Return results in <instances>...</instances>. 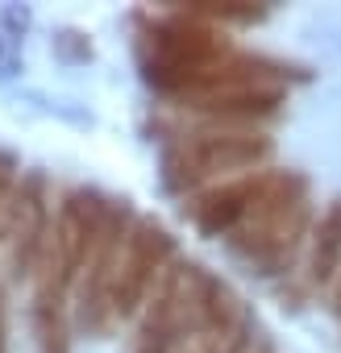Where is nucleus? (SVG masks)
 <instances>
[{"label": "nucleus", "mask_w": 341, "mask_h": 353, "mask_svg": "<svg viewBox=\"0 0 341 353\" xmlns=\"http://www.w3.org/2000/svg\"><path fill=\"white\" fill-rule=\"evenodd\" d=\"M312 225L316 221H312V188H308V179L300 170H275L271 166L258 200L237 221V229L225 237V245L254 274L279 279L287 270H300Z\"/></svg>", "instance_id": "obj_1"}, {"label": "nucleus", "mask_w": 341, "mask_h": 353, "mask_svg": "<svg viewBox=\"0 0 341 353\" xmlns=\"http://www.w3.org/2000/svg\"><path fill=\"white\" fill-rule=\"evenodd\" d=\"M275 154V137L262 129H233V125H179L162 137V188L175 196L208 192L225 179L266 170Z\"/></svg>", "instance_id": "obj_2"}, {"label": "nucleus", "mask_w": 341, "mask_h": 353, "mask_svg": "<svg viewBox=\"0 0 341 353\" xmlns=\"http://www.w3.org/2000/svg\"><path fill=\"white\" fill-rule=\"evenodd\" d=\"M225 50H233L225 30L204 21V17H196V13H188V9H170L162 17H146L142 34H137L142 75L166 100H175Z\"/></svg>", "instance_id": "obj_3"}, {"label": "nucleus", "mask_w": 341, "mask_h": 353, "mask_svg": "<svg viewBox=\"0 0 341 353\" xmlns=\"http://www.w3.org/2000/svg\"><path fill=\"white\" fill-rule=\"evenodd\" d=\"M258 316L250 303L208 266L188 258L184 270V303H179V336L170 353H242L258 336Z\"/></svg>", "instance_id": "obj_4"}, {"label": "nucleus", "mask_w": 341, "mask_h": 353, "mask_svg": "<svg viewBox=\"0 0 341 353\" xmlns=\"http://www.w3.org/2000/svg\"><path fill=\"white\" fill-rule=\"evenodd\" d=\"M137 212L129 200H113L108 208V221L79 270V283H75V328L84 336H96L104 341L117 324H113V279H117V266H121V254H125V237L133 229Z\"/></svg>", "instance_id": "obj_5"}, {"label": "nucleus", "mask_w": 341, "mask_h": 353, "mask_svg": "<svg viewBox=\"0 0 341 353\" xmlns=\"http://www.w3.org/2000/svg\"><path fill=\"white\" fill-rule=\"evenodd\" d=\"M179 258V241L162 221L154 216H137L129 237H125V254L113 279V324H129L142 316V307L150 303L154 287L162 283V274L170 270V262Z\"/></svg>", "instance_id": "obj_6"}, {"label": "nucleus", "mask_w": 341, "mask_h": 353, "mask_svg": "<svg viewBox=\"0 0 341 353\" xmlns=\"http://www.w3.org/2000/svg\"><path fill=\"white\" fill-rule=\"evenodd\" d=\"M50 229H55L50 179H46V170H26L17 192H13L5 229H0V254H5V270L13 283H21V279L34 283L42 254H46V241H50Z\"/></svg>", "instance_id": "obj_7"}, {"label": "nucleus", "mask_w": 341, "mask_h": 353, "mask_svg": "<svg viewBox=\"0 0 341 353\" xmlns=\"http://www.w3.org/2000/svg\"><path fill=\"white\" fill-rule=\"evenodd\" d=\"M271 170V166H266ZM266 170H254V174H242V179H225L208 192H196L184 200V216L196 225V233L204 237H229L237 229V221L250 212V204L258 200L262 192V179Z\"/></svg>", "instance_id": "obj_8"}, {"label": "nucleus", "mask_w": 341, "mask_h": 353, "mask_svg": "<svg viewBox=\"0 0 341 353\" xmlns=\"http://www.w3.org/2000/svg\"><path fill=\"white\" fill-rule=\"evenodd\" d=\"M184 270H188V258H175V262H170V270L162 274V283L154 287L150 303L133 320L129 353H170V349H175V336H179V303H184Z\"/></svg>", "instance_id": "obj_9"}, {"label": "nucleus", "mask_w": 341, "mask_h": 353, "mask_svg": "<svg viewBox=\"0 0 341 353\" xmlns=\"http://www.w3.org/2000/svg\"><path fill=\"white\" fill-rule=\"evenodd\" d=\"M341 274V200L329 204V212L312 225L308 250L300 258V295H316L333 287Z\"/></svg>", "instance_id": "obj_10"}, {"label": "nucleus", "mask_w": 341, "mask_h": 353, "mask_svg": "<svg viewBox=\"0 0 341 353\" xmlns=\"http://www.w3.org/2000/svg\"><path fill=\"white\" fill-rule=\"evenodd\" d=\"M21 162H17V154H9V150H0V229H5V216H9V204H13V192H17V183H21Z\"/></svg>", "instance_id": "obj_11"}, {"label": "nucleus", "mask_w": 341, "mask_h": 353, "mask_svg": "<svg viewBox=\"0 0 341 353\" xmlns=\"http://www.w3.org/2000/svg\"><path fill=\"white\" fill-rule=\"evenodd\" d=\"M0 353H9V307H5V291H0Z\"/></svg>", "instance_id": "obj_12"}, {"label": "nucleus", "mask_w": 341, "mask_h": 353, "mask_svg": "<svg viewBox=\"0 0 341 353\" xmlns=\"http://www.w3.org/2000/svg\"><path fill=\"white\" fill-rule=\"evenodd\" d=\"M329 307H333V316L341 320V274H337V283L329 287Z\"/></svg>", "instance_id": "obj_13"}]
</instances>
